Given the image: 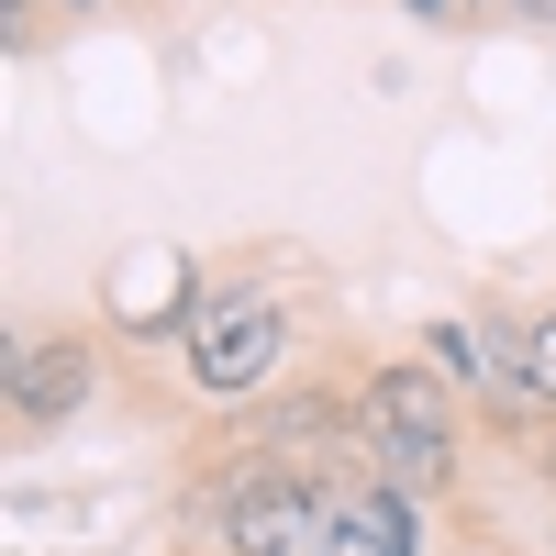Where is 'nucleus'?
<instances>
[{"label":"nucleus","mask_w":556,"mask_h":556,"mask_svg":"<svg viewBox=\"0 0 556 556\" xmlns=\"http://www.w3.org/2000/svg\"><path fill=\"white\" fill-rule=\"evenodd\" d=\"M178 345H190V390L212 412H256L278 390V367H290V301H278L256 267L245 278H212Z\"/></svg>","instance_id":"nucleus-2"},{"label":"nucleus","mask_w":556,"mask_h":556,"mask_svg":"<svg viewBox=\"0 0 556 556\" xmlns=\"http://www.w3.org/2000/svg\"><path fill=\"white\" fill-rule=\"evenodd\" d=\"M501 12H513L523 34H556V0H501Z\"/></svg>","instance_id":"nucleus-8"},{"label":"nucleus","mask_w":556,"mask_h":556,"mask_svg":"<svg viewBox=\"0 0 556 556\" xmlns=\"http://www.w3.org/2000/svg\"><path fill=\"white\" fill-rule=\"evenodd\" d=\"M45 12H56V0H0V45H12V56L45 45Z\"/></svg>","instance_id":"nucleus-7"},{"label":"nucleus","mask_w":556,"mask_h":556,"mask_svg":"<svg viewBox=\"0 0 556 556\" xmlns=\"http://www.w3.org/2000/svg\"><path fill=\"white\" fill-rule=\"evenodd\" d=\"M12 401V434L34 445V434H56V424H78L89 401H101V334H78V323H56V334H23L12 345V379H0Z\"/></svg>","instance_id":"nucleus-3"},{"label":"nucleus","mask_w":556,"mask_h":556,"mask_svg":"<svg viewBox=\"0 0 556 556\" xmlns=\"http://www.w3.org/2000/svg\"><path fill=\"white\" fill-rule=\"evenodd\" d=\"M523 356H534V390H545V412H556V301L523 323Z\"/></svg>","instance_id":"nucleus-6"},{"label":"nucleus","mask_w":556,"mask_h":556,"mask_svg":"<svg viewBox=\"0 0 556 556\" xmlns=\"http://www.w3.org/2000/svg\"><path fill=\"white\" fill-rule=\"evenodd\" d=\"M56 12H67V23H89V12H101V0H56Z\"/></svg>","instance_id":"nucleus-10"},{"label":"nucleus","mask_w":556,"mask_h":556,"mask_svg":"<svg viewBox=\"0 0 556 556\" xmlns=\"http://www.w3.org/2000/svg\"><path fill=\"white\" fill-rule=\"evenodd\" d=\"M534 468H545V479H556V424H545V434H534Z\"/></svg>","instance_id":"nucleus-9"},{"label":"nucleus","mask_w":556,"mask_h":556,"mask_svg":"<svg viewBox=\"0 0 556 556\" xmlns=\"http://www.w3.org/2000/svg\"><path fill=\"white\" fill-rule=\"evenodd\" d=\"M401 12L424 23V34H479V23L501 12V0H401Z\"/></svg>","instance_id":"nucleus-5"},{"label":"nucleus","mask_w":556,"mask_h":556,"mask_svg":"<svg viewBox=\"0 0 556 556\" xmlns=\"http://www.w3.org/2000/svg\"><path fill=\"white\" fill-rule=\"evenodd\" d=\"M356 445L401 501H456L468 468V390L445 379L434 356H379L356 379Z\"/></svg>","instance_id":"nucleus-1"},{"label":"nucleus","mask_w":556,"mask_h":556,"mask_svg":"<svg viewBox=\"0 0 556 556\" xmlns=\"http://www.w3.org/2000/svg\"><path fill=\"white\" fill-rule=\"evenodd\" d=\"M412 356H434L456 390H479V367H490V345H479V323H424V345Z\"/></svg>","instance_id":"nucleus-4"}]
</instances>
